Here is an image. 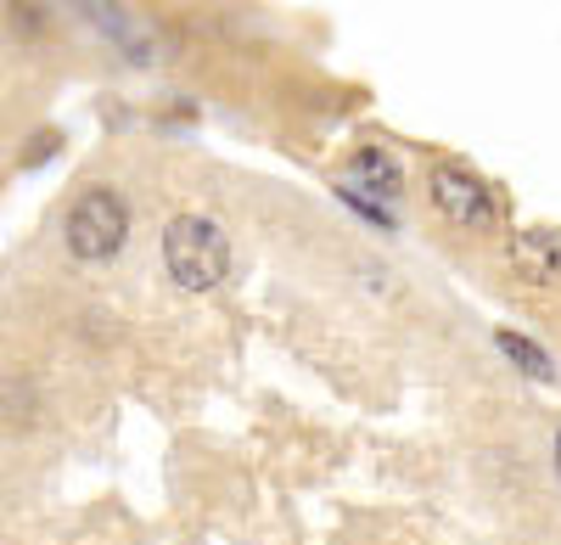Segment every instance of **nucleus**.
Instances as JSON below:
<instances>
[{
	"label": "nucleus",
	"mask_w": 561,
	"mask_h": 545,
	"mask_svg": "<svg viewBox=\"0 0 561 545\" xmlns=\"http://www.w3.org/2000/svg\"><path fill=\"white\" fill-rule=\"evenodd\" d=\"M163 264H169L174 287L214 293L230 276V242H225V231L208 214H180V219H169V231H163Z\"/></svg>",
	"instance_id": "nucleus-1"
},
{
	"label": "nucleus",
	"mask_w": 561,
	"mask_h": 545,
	"mask_svg": "<svg viewBox=\"0 0 561 545\" xmlns=\"http://www.w3.org/2000/svg\"><path fill=\"white\" fill-rule=\"evenodd\" d=\"M129 237V208L113 186H90L73 208H68V253L84 264H107Z\"/></svg>",
	"instance_id": "nucleus-2"
},
{
	"label": "nucleus",
	"mask_w": 561,
	"mask_h": 545,
	"mask_svg": "<svg viewBox=\"0 0 561 545\" xmlns=\"http://www.w3.org/2000/svg\"><path fill=\"white\" fill-rule=\"evenodd\" d=\"M427 192L438 203V214L449 225H460V231H494V192L483 186V180L472 169H455V163H438L427 174Z\"/></svg>",
	"instance_id": "nucleus-3"
},
{
	"label": "nucleus",
	"mask_w": 561,
	"mask_h": 545,
	"mask_svg": "<svg viewBox=\"0 0 561 545\" xmlns=\"http://www.w3.org/2000/svg\"><path fill=\"white\" fill-rule=\"evenodd\" d=\"M511 270L528 287H556L561 282V231H523L511 242Z\"/></svg>",
	"instance_id": "nucleus-4"
},
{
	"label": "nucleus",
	"mask_w": 561,
	"mask_h": 545,
	"mask_svg": "<svg viewBox=\"0 0 561 545\" xmlns=\"http://www.w3.org/2000/svg\"><path fill=\"white\" fill-rule=\"evenodd\" d=\"M348 169H354L359 186H370L377 197H399V192H404V174H399V163H393L382 147H359Z\"/></svg>",
	"instance_id": "nucleus-5"
},
{
	"label": "nucleus",
	"mask_w": 561,
	"mask_h": 545,
	"mask_svg": "<svg viewBox=\"0 0 561 545\" xmlns=\"http://www.w3.org/2000/svg\"><path fill=\"white\" fill-rule=\"evenodd\" d=\"M494 343H500V354H505V360H511V366H517L523 377H534V383H550V377H556L550 354H545L534 338H523V332H505V327H500V332H494Z\"/></svg>",
	"instance_id": "nucleus-6"
},
{
	"label": "nucleus",
	"mask_w": 561,
	"mask_h": 545,
	"mask_svg": "<svg viewBox=\"0 0 561 545\" xmlns=\"http://www.w3.org/2000/svg\"><path fill=\"white\" fill-rule=\"evenodd\" d=\"M337 197H343V203H348V208H359V214H365V219H370V225H382V231H388V225H393V219H388V208H377V203H370V197H365V192H359V186H343V192H337Z\"/></svg>",
	"instance_id": "nucleus-7"
},
{
	"label": "nucleus",
	"mask_w": 561,
	"mask_h": 545,
	"mask_svg": "<svg viewBox=\"0 0 561 545\" xmlns=\"http://www.w3.org/2000/svg\"><path fill=\"white\" fill-rule=\"evenodd\" d=\"M556 439H561V433H556Z\"/></svg>",
	"instance_id": "nucleus-8"
}]
</instances>
